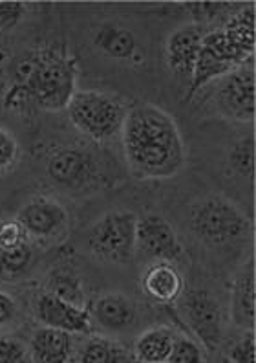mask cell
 Here are the masks:
<instances>
[{
  "label": "cell",
  "instance_id": "cell-2",
  "mask_svg": "<svg viewBox=\"0 0 256 363\" xmlns=\"http://www.w3.org/2000/svg\"><path fill=\"white\" fill-rule=\"evenodd\" d=\"M256 45L255 6L240 9L231 15L221 26L209 28L198 53L194 74L189 81L187 99H192L198 90L214 83L229 72L252 61Z\"/></svg>",
  "mask_w": 256,
  "mask_h": 363
},
{
  "label": "cell",
  "instance_id": "cell-12",
  "mask_svg": "<svg viewBox=\"0 0 256 363\" xmlns=\"http://www.w3.org/2000/svg\"><path fill=\"white\" fill-rule=\"evenodd\" d=\"M207 31L209 26L196 23V21L170 31V35L167 37V43H165V61L174 76L185 77L190 81Z\"/></svg>",
  "mask_w": 256,
  "mask_h": 363
},
{
  "label": "cell",
  "instance_id": "cell-13",
  "mask_svg": "<svg viewBox=\"0 0 256 363\" xmlns=\"http://www.w3.org/2000/svg\"><path fill=\"white\" fill-rule=\"evenodd\" d=\"M35 315L42 327L55 328L66 334H90L92 318L86 306H77L50 292H42L35 299Z\"/></svg>",
  "mask_w": 256,
  "mask_h": 363
},
{
  "label": "cell",
  "instance_id": "cell-32",
  "mask_svg": "<svg viewBox=\"0 0 256 363\" xmlns=\"http://www.w3.org/2000/svg\"><path fill=\"white\" fill-rule=\"evenodd\" d=\"M70 363H76V362H70Z\"/></svg>",
  "mask_w": 256,
  "mask_h": 363
},
{
  "label": "cell",
  "instance_id": "cell-10",
  "mask_svg": "<svg viewBox=\"0 0 256 363\" xmlns=\"http://www.w3.org/2000/svg\"><path fill=\"white\" fill-rule=\"evenodd\" d=\"M136 250L156 262H178L183 255V244L170 222L158 213L137 217Z\"/></svg>",
  "mask_w": 256,
  "mask_h": 363
},
{
  "label": "cell",
  "instance_id": "cell-27",
  "mask_svg": "<svg viewBox=\"0 0 256 363\" xmlns=\"http://www.w3.org/2000/svg\"><path fill=\"white\" fill-rule=\"evenodd\" d=\"M18 158V142L8 129L0 127V173H6Z\"/></svg>",
  "mask_w": 256,
  "mask_h": 363
},
{
  "label": "cell",
  "instance_id": "cell-9",
  "mask_svg": "<svg viewBox=\"0 0 256 363\" xmlns=\"http://www.w3.org/2000/svg\"><path fill=\"white\" fill-rule=\"evenodd\" d=\"M48 178L64 189H84L101 178L98 156L86 149L66 147L53 152L46 164Z\"/></svg>",
  "mask_w": 256,
  "mask_h": 363
},
{
  "label": "cell",
  "instance_id": "cell-24",
  "mask_svg": "<svg viewBox=\"0 0 256 363\" xmlns=\"http://www.w3.org/2000/svg\"><path fill=\"white\" fill-rule=\"evenodd\" d=\"M167 363H207L204 347L189 334L176 333L174 345Z\"/></svg>",
  "mask_w": 256,
  "mask_h": 363
},
{
  "label": "cell",
  "instance_id": "cell-22",
  "mask_svg": "<svg viewBox=\"0 0 256 363\" xmlns=\"http://www.w3.org/2000/svg\"><path fill=\"white\" fill-rule=\"evenodd\" d=\"M229 165L234 173L252 180L255 177V136L240 138L229 149Z\"/></svg>",
  "mask_w": 256,
  "mask_h": 363
},
{
  "label": "cell",
  "instance_id": "cell-15",
  "mask_svg": "<svg viewBox=\"0 0 256 363\" xmlns=\"http://www.w3.org/2000/svg\"><path fill=\"white\" fill-rule=\"evenodd\" d=\"M256 283H255V262L248 259L234 275L231 284L229 318L234 327L242 330H255L256 323Z\"/></svg>",
  "mask_w": 256,
  "mask_h": 363
},
{
  "label": "cell",
  "instance_id": "cell-18",
  "mask_svg": "<svg viewBox=\"0 0 256 363\" xmlns=\"http://www.w3.org/2000/svg\"><path fill=\"white\" fill-rule=\"evenodd\" d=\"M176 330L170 327L146 328L134 341V358L139 363H167L174 345Z\"/></svg>",
  "mask_w": 256,
  "mask_h": 363
},
{
  "label": "cell",
  "instance_id": "cell-5",
  "mask_svg": "<svg viewBox=\"0 0 256 363\" xmlns=\"http://www.w3.org/2000/svg\"><path fill=\"white\" fill-rule=\"evenodd\" d=\"M128 106L117 94L77 89L64 111L79 133L95 142H106L121 133Z\"/></svg>",
  "mask_w": 256,
  "mask_h": 363
},
{
  "label": "cell",
  "instance_id": "cell-8",
  "mask_svg": "<svg viewBox=\"0 0 256 363\" xmlns=\"http://www.w3.org/2000/svg\"><path fill=\"white\" fill-rule=\"evenodd\" d=\"M180 314L187 328L198 337L204 350L214 352L223 340V312L216 297L207 290H187L178 299Z\"/></svg>",
  "mask_w": 256,
  "mask_h": 363
},
{
  "label": "cell",
  "instance_id": "cell-29",
  "mask_svg": "<svg viewBox=\"0 0 256 363\" xmlns=\"http://www.w3.org/2000/svg\"><path fill=\"white\" fill-rule=\"evenodd\" d=\"M26 6L23 2H0V30H13L24 17Z\"/></svg>",
  "mask_w": 256,
  "mask_h": 363
},
{
  "label": "cell",
  "instance_id": "cell-25",
  "mask_svg": "<svg viewBox=\"0 0 256 363\" xmlns=\"http://www.w3.org/2000/svg\"><path fill=\"white\" fill-rule=\"evenodd\" d=\"M226 358L231 363H256L255 330H243L242 336L229 345Z\"/></svg>",
  "mask_w": 256,
  "mask_h": 363
},
{
  "label": "cell",
  "instance_id": "cell-20",
  "mask_svg": "<svg viewBox=\"0 0 256 363\" xmlns=\"http://www.w3.org/2000/svg\"><path fill=\"white\" fill-rule=\"evenodd\" d=\"M76 363H132V356L110 337L90 336L81 345Z\"/></svg>",
  "mask_w": 256,
  "mask_h": 363
},
{
  "label": "cell",
  "instance_id": "cell-28",
  "mask_svg": "<svg viewBox=\"0 0 256 363\" xmlns=\"http://www.w3.org/2000/svg\"><path fill=\"white\" fill-rule=\"evenodd\" d=\"M28 242V235L17 220L0 222V252Z\"/></svg>",
  "mask_w": 256,
  "mask_h": 363
},
{
  "label": "cell",
  "instance_id": "cell-30",
  "mask_svg": "<svg viewBox=\"0 0 256 363\" xmlns=\"http://www.w3.org/2000/svg\"><path fill=\"white\" fill-rule=\"evenodd\" d=\"M17 315V301L6 292H0V327H6Z\"/></svg>",
  "mask_w": 256,
  "mask_h": 363
},
{
  "label": "cell",
  "instance_id": "cell-17",
  "mask_svg": "<svg viewBox=\"0 0 256 363\" xmlns=\"http://www.w3.org/2000/svg\"><path fill=\"white\" fill-rule=\"evenodd\" d=\"M71 336L55 328H37L30 341L31 363H70Z\"/></svg>",
  "mask_w": 256,
  "mask_h": 363
},
{
  "label": "cell",
  "instance_id": "cell-19",
  "mask_svg": "<svg viewBox=\"0 0 256 363\" xmlns=\"http://www.w3.org/2000/svg\"><path fill=\"white\" fill-rule=\"evenodd\" d=\"M93 45L98 46L106 57L127 61L137 52V40L132 31L123 24L105 23L93 33Z\"/></svg>",
  "mask_w": 256,
  "mask_h": 363
},
{
  "label": "cell",
  "instance_id": "cell-16",
  "mask_svg": "<svg viewBox=\"0 0 256 363\" xmlns=\"http://www.w3.org/2000/svg\"><path fill=\"white\" fill-rule=\"evenodd\" d=\"M145 294L158 303H174L185 292L183 275L173 262H152L141 277Z\"/></svg>",
  "mask_w": 256,
  "mask_h": 363
},
{
  "label": "cell",
  "instance_id": "cell-3",
  "mask_svg": "<svg viewBox=\"0 0 256 363\" xmlns=\"http://www.w3.org/2000/svg\"><path fill=\"white\" fill-rule=\"evenodd\" d=\"M13 84L26 89L40 108L64 111L77 90L76 59L57 48L31 53L18 62Z\"/></svg>",
  "mask_w": 256,
  "mask_h": 363
},
{
  "label": "cell",
  "instance_id": "cell-23",
  "mask_svg": "<svg viewBox=\"0 0 256 363\" xmlns=\"http://www.w3.org/2000/svg\"><path fill=\"white\" fill-rule=\"evenodd\" d=\"M31 262H33V248L30 246V242L2 250L0 252V274L4 277H17L30 268Z\"/></svg>",
  "mask_w": 256,
  "mask_h": 363
},
{
  "label": "cell",
  "instance_id": "cell-31",
  "mask_svg": "<svg viewBox=\"0 0 256 363\" xmlns=\"http://www.w3.org/2000/svg\"><path fill=\"white\" fill-rule=\"evenodd\" d=\"M220 363H231V362H229V359H227V358H223Z\"/></svg>",
  "mask_w": 256,
  "mask_h": 363
},
{
  "label": "cell",
  "instance_id": "cell-6",
  "mask_svg": "<svg viewBox=\"0 0 256 363\" xmlns=\"http://www.w3.org/2000/svg\"><path fill=\"white\" fill-rule=\"evenodd\" d=\"M137 215L128 209H112L93 222L88 231L92 255L110 264H128L136 250Z\"/></svg>",
  "mask_w": 256,
  "mask_h": 363
},
{
  "label": "cell",
  "instance_id": "cell-14",
  "mask_svg": "<svg viewBox=\"0 0 256 363\" xmlns=\"http://www.w3.org/2000/svg\"><path fill=\"white\" fill-rule=\"evenodd\" d=\"M90 318L105 333L123 334L137 323V306L124 294L108 292L93 301Z\"/></svg>",
  "mask_w": 256,
  "mask_h": 363
},
{
  "label": "cell",
  "instance_id": "cell-26",
  "mask_svg": "<svg viewBox=\"0 0 256 363\" xmlns=\"http://www.w3.org/2000/svg\"><path fill=\"white\" fill-rule=\"evenodd\" d=\"M0 363H31L30 350L17 337H0Z\"/></svg>",
  "mask_w": 256,
  "mask_h": 363
},
{
  "label": "cell",
  "instance_id": "cell-21",
  "mask_svg": "<svg viewBox=\"0 0 256 363\" xmlns=\"http://www.w3.org/2000/svg\"><path fill=\"white\" fill-rule=\"evenodd\" d=\"M46 292L61 297L71 305L86 306L81 277L68 268H59V270L52 272V275L48 277V290Z\"/></svg>",
  "mask_w": 256,
  "mask_h": 363
},
{
  "label": "cell",
  "instance_id": "cell-7",
  "mask_svg": "<svg viewBox=\"0 0 256 363\" xmlns=\"http://www.w3.org/2000/svg\"><path fill=\"white\" fill-rule=\"evenodd\" d=\"M214 111L229 121L252 123L256 116V76L251 62L214 81Z\"/></svg>",
  "mask_w": 256,
  "mask_h": 363
},
{
  "label": "cell",
  "instance_id": "cell-1",
  "mask_svg": "<svg viewBox=\"0 0 256 363\" xmlns=\"http://www.w3.org/2000/svg\"><path fill=\"white\" fill-rule=\"evenodd\" d=\"M120 134L132 177L163 180L185 167L187 152L180 127L161 106L145 101L130 105Z\"/></svg>",
  "mask_w": 256,
  "mask_h": 363
},
{
  "label": "cell",
  "instance_id": "cell-4",
  "mask_svg": "<svg viewBox=\"0 0 256 363\" xmlns=\"http://www.w3.org/2000/svg\"><path fill=\"white\" fill-rule=\"evenodd\" d=\"M190 230L211 248H226L251 239V218L221 195H209L190 208Z\"/></svg>",
  "mask_w": 256,
  "mask_h": 363
},
{
  "label": "cell",
  "instance_id": "cell-11",
  "mask_svg": "<svg viewBox=\"0 0 256 363\" xmlns=\"http://www.w3.org/2000/svg\"><path fill=\"white\" fill-rule=\"evenodd\" d=\"M68 209L52 196H33L18 209L15 220L26 231L28 239L52 240L68 228Z\"/></svg>",
  "mask_w": 256,
  "mask_h": 363
}]
</instances>
